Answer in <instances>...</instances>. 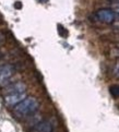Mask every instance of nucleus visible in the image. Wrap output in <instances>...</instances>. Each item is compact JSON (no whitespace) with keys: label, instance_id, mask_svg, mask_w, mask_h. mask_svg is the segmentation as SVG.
<instances>
[{"label":"nucleus","instance_id":"f257e3e1","mask_svg":"<svg viewBox=\"0 0 119 132\" xmlns=\"http://www.w3.org/2000/svg\"><path fill=\"white\" fill-rule=\"evenodd\" d=\"M39 103L35 97H26L13 107V114L17 118H25L38 109Z\"/></svg>","mask_w":119,"mask_h":132},{"label":"nucleus","instance_id":"f03ea898","mask_svg":"<svg viewBox=\"0 0 119 132\" xmlns=\"http://www.w3.org/2000/svg\"><path fill=\"white\" fill-rule=\"evenodd\" d=\"M14 73H15V68L12 64H4L0 68V86H4L8 84Z\"/></svg>","mask_w":119,"mask_h":132},{"label":"nucleus","instance_id":"7ed1b4c3","mask_svg":"<svg viewBox=\"0 0 119 132\" xmlns=\"http://www.w3.org/2000/svg\"><path fill=\"white\" fill-rule=\"evenodd\" d=\"M25 91H26V84L19 81V82H14L12 84H9V85L4 86V88L2 89V94L4 96H7V95H12V94L24 93Z\"/></svg>","mask_w":119,"mask_h":132},{"label":"nucleus","instance_id":"20e7f679","mask_svg":"<svg viewBox=\"0 0 119 132\" xmlns=\"http://www.w3.org/2000/svg\"><path fill=\"white\" fill-rule=\"evenodd\" d=\"M96 15L99 21L103 23H106V24H112V23H114L115 16H116L115 12H114L112 9H107V8L99 9L96 12Z\"/></svg>","mask_w":119,"mask_h":132},{"label":"nucleus","instance_id":"39448f33","mask_svg":"<svg viewBox=\"0 0 119 132\" xmlns=\"http://www.w3.org/2000/svg\"><path fill=\"white\" fill-rule=\"evenodd\" d=\"M26 96V92L24 93H19V94H12V95H7L4 96V103L8 107H14L18 105L19 103H21L23 100H25Z\"/></svg>","mask_w":119,"mask_h":132},{"label":"nucleus","instance_id":"423d86ee","mask_svg":"<svg viewBox=\"0 0 119 132\" xmlns=\"http://www.w3.org/2000/svg\"><path fill=\"white\" fill-rule=\"evenodd\" d=\"M54 127L50 121H39L36 123L30 132H53Z\"/></svg>","mask_w":119,"mask_h":132},{"label":"nucleus","instance_id":"0eeeda50","mask_svg":"<svg viewBox=\"0 0 119 132\" xmlns=\"http://www.w3.org/2000/svg\"><path fill=\"white\" fill-rule=\"evenodd\" d=\"M109 92H110V94L114 97L118 98L119 97V84H114V85H110L109 86Z\"/></svg>","mask_w":119,"mask_h":132},{"label":"nucleus","instance_id":"6e6552de","mask_svg":"<svg viewBox=\"0 0 119 132\" xmlns=\"http://www.w3.org/2000/svg\"><path fill=\"white\" fill-rule=\"evenodd\" d=\"M114 72H115V74L117 75V77H119V61L116 63L115 68H114Z\"/></svg>","mask_w":119,"mask_h":132},{"label":"nucleus","instance_id":"1a4fd4ad","mask_svg":"<svg viewBox=\"0 0 119 132\" xmlns=\"http://www.w3.org/2000/svg\"><path fill=\"white\" fill-rule=\"evenodd\" d=\"M114 12H116V13H119V2H116L115 3V6H114Z\"/></svg>","mask_w":119,"mask_h":132},{"label":"nucleus","instance_id":"9d476101","mask_svg":"<svg viewBox=\"0 0 119 132\" xmlns=\"http://www.w3.org/2000/svg\"><path fill=\"white\" fill-rule=\"evenodd\" d=\"M3 43H4V35L2 33H0V46H1Z\"/></svg>","mask_w":119,"mask_h":132},{"label":"nucleus","instance_id":"9b49d317","mask_svg":"<svg viewBox=\"0 0 119 132\" xmlns=\"http://www.w3.org/2000/svg\"><path fill=\"white\" fill-rule=\"evenodd\" d=\"M108 1H110V2H114V3H116V2H119V0H108Z\"/></svg>","mask_w":119,"mask_h":132},{"label":"nucleus","instance_id":"f8f14e48","mask_svg":"<svg viewBox=\"0 0 119 132\" xmlns=\"http://www.w3.org/2000/svg\"><path fill=\"white\" fill-rule=\"evenodd\" d=\"M15 7H17V8H21V3H17Z\"/></svg>","mask_w":119,"mask_h":132},{"label":"nucleus","instance_id":"ddd939ff","mask_svg":"<svg viewBox=\"0 0 119 132\" xmlns=\"http://www.w3.org/2000/svg\"><path fill=\"white\" fill-rule=\"evenodd\" d=\"M39 1H41V2H45V1H46V0H39Z\"/></svg>","mask_w":119,"mask_h":132}]
</instances>
